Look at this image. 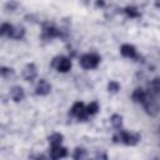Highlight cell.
I'll return each mask as SVG.
<instances>
[{"instance_id": "1", "label": "cell", "mask_w": 160, "mask_h": 160, "mask_svg": "<svg viewBox=\"0 0 160 160\" xmlns=\"http://www.w3.org/2000/svg\"><path fill=\"white\" fill-rule=\"evenodd\" d=\"M112 141L115 144H125L128 146H134L140 141V135L136 132H128L124 130H118L114 136H112Z\"/></svg>"}, {"instance_id": "2", "label": "cell", "mask_w": 160, "mask_h": 160, "mask_svg": "<svg viewBox=\"0 0 160 160\" xmlns=\"http://www.w3.org/2000/svg\"><path fill=\"white\" fill-rule=\"evenodd\" d=\"M142 105H144V109H145L146 114L150 115V116H156V115L160 112V105H159L158 101L155 100L154 94H151V92H149V91H148L146 99L144 100Z\"/></svg>"}, {"instance_id": "3", "label": "cell", "mask_w": 160, "mask_h": 160, "mask_svg": "<svg viewBox=\"0 0 160 160\" xmlns=\"http://www.w3.org/2000/svg\"><path fill=\"white\" fill-rule=\"evenodd\" d=\"M51 66L55 68L59 72H68L71 69V61L65 56H56L51 61Z\"/></svg>"}, {"instance_id": "4", "label": "cell", "mask_w": 160, "mask_h": 160, "mask_svg": "<svg viewBox=\"0 0 160 160\" xmlns=\"http://www.w3.org/2000/svg\"><path fill=\"white\" fill-rule=\"evenodd\" d=\"M61 38V30L55 28L52 24H44L42 26V34H41V39L45 41H49L54 38Z\"/></svg>"}, {"instance_id": "5", "label": "cell", "mask_w": 160, "mask_h": 160, "mask_svg": "<svg viewBox=\"0 0 160 160\" xmlns=\"http://www.w3.org/2000/svg\"><path fill=\"white\" fill-rule=\"evenodd\" d=\"M100 62V56L96 54H85L80 58V65L84 69H95Z\"/></svg>"}, {"instance_id": "6", "label": "cell", "mask_w": 160, "mask_h": 160, "mask_svg": "<svg viewBox=\"0 0 160 160\" xmlns=\"http://www.w3.org/2000/svg\"><path fill=\"white\" fill-rule=\"evenodd\" d=\"M70 114L72 116H75L79 121H86L88 118H89V114L86 112V108L81 101H78L72 105V108L70 110Z\"/></svg>"}, {"instance_id": "7", "label": "cell", "mask_w": 160, "mask_h": 160, "mask_svg": "<svg viewBox=\"0 0 160 160\" xmlns=\"http://www.w3.org/2000/svg\"><path fill=\"white\" fill-rule=\"evenodd\" d=\"M49 154H50V158L51 159H61V158H65L68 155V149L61 146V145H54L50 148L49 150Z\"/></svg>"}, {"instance_id": "8", "label": "cell", "mask_w": 160, "mask_h": 160, "mask_svg": "<svg viewBox=\"0 0 160 160\" xmlns=\"http://www.w3.org/2000/svg\"><path fill=\"white\" fill-rule=\"evenodd\" d=\"M38 75V70H36V66L34 64H28L25 65L24 70H22V76L26 81H32Z\"/></svg>"}, {"instance_id": "9", "label": "cell", "mask_w": 160, "mask_h": 160, "mask_svg": "<svg viewBox=\"0 0 160 160\" xmlns=\"http://www.w3.org/2000/svg\"><path fill=\"white\" fill-rule=\"evenodd\" d=\"M120 52L122 56L125 58H131V59H139V56L136 55V49L134 45H130V44H124L121 48H120Z\"/></svg>"}, {"instance_id": "10", "label": "cell", "mask_w": 160, "mask_h": 160, "mask_svg": "<svg viewBox=\"0 0 160 160\" xmlns=\"http://www.w3.org/2000/svg\"><path fill=\"white\" fill-rule=\"evenodd\" d=\"M50 91H51V85H50L46 80L40 79V80H39V82H38V85H36L35 92H36L38 95L44 96V95H48Z\"/></svg>"}, {"instance_id": "11", "label": "cell", "mask_w": 160, "mask_h": 160, "mask_svg": "<svg viewBox=\"0 0 160 160\" xmlns=\"http://www.w3.org/2000/svg\"><path fill=\"white\" fill-rule=\"evenodd\" d=\"M10 98L15 102H19V101L24 100V98H25L24 89L21 86H14V88H11L10 89Z\"/></svg>"}, {"instance_id": "12", "label": "cell", "mask_w": 160, "mask_h": 160, "mask_svg": "<svg viewBox=\"0 0 160 160\" xmlns=\"http://www.w3.org/2000/svg\"><path fill=\"white\" fill-rule=\"evenodd\" d=\"M146 95H148V92H146L144 89H141V88H136V89L134 90L132 95H131V99H132L134 102L142 104L144 100L146 99Z\"/></svg>"}, {"instance_id": "13", "label": "cell", "mask_w": 160, "mask_h": 160, "mask_svg": "<svg viewBox=\"0 0 160 160\" xmlns=\"http://www.w3.org/2000/svg\"><path fill=\"white\" fill-rule=\"evenodd\" d=\"M149 92L156 95L160 94V78H154L149 84Z\"/></svg>"}, {"instance_id": "14", "label": "cell", "mask_w": 160, "mask_h": 160, "mask_svg": "<svg viewBox=\"0 0 160 160\" xmlns=\"http://www.w3.org/2000/svg\"><path fill=\"white\" fill-rule=\"evenodd\" d=\"M24 35H25V29L22 26H14V29L10 34V38L15 39V40H20L24 38Z\"/></svg>"}, {"instance_id": "15", "label": "cell", "mask_w": 160, "mask_h": 160, "mask_svg": "<svg viewBox=\"0 0 160 160\" xmlns=\"http://www.w3.org/2000/svg\"><path fill=\"white\" fill-rule=\"evenodd\" d=\"M62 139H64V136L61 134H59V132H54V134H51L48 138V140H49V142H50L51 146H54V145H61Z\"/></svg>"}, {"instance_id": "16", "label": "cell", "mask_w": 160, "mask_h": 160, "mask_svg": "<svg viewBox=\"0 0 160 160\" xmlns=\"http://www.w3.org/2000/svg\"><path fill=\"white\" fill-rule=\"evenodd\" d=\"M110 122L112 125V128H115L116 130L121 129L122 126V116L119 115V114H114L111 118H110Z\"/></svg>"}, {"instance_id": "17", "label": "cell", "mask_w": 160, "mask_h": 160, "mask_svg": "<svg viewBox=\"0 0 160 160\" xmlns=\"http://www.w3.org/2000/svg\"><path fill=\"white\" fill-rule=\"evenodd\" d=\"M1 76H2V79H5V80H12L14 78H15V71L11 69V68H1Z\"/></svg>"}, {"instance_id": "18", "label": "cell", "mask_w": 160, "mask_h": 160, "mask_svg": "<svg viewBox=\"0 0 160 160\" xmlns=\"http://www.w3.org/2000/svg\"><path fill=\"white\" fill-rule=\"evenodd\" d=\"M12 29H14V26H12V25H10V24H8V22H4V24L1 25L0 34H1L2 36H9V38H10V34H11Z\"/></svg>"}, {"instance_id": "19", "label": "cell", "mask_w": 160, "mask_h": 160, "mask_svg": "<svg viewBox=\"0 0 160 160\" xmlns=\"http://www.w3.org/2000/svg\"><path fill=\"white\" fill-rule=\"evenodd\" d=\"M72 158L75 160H82V159H85L86 158V150L82 149V148H76L75 151H74Z\"/></svg>"}, {"instance_id": "20", "label": "cell", "mask_w": 160, "mask_h": 160, "mask_svg": "<svg viewBox=\"0 0 160 160\" xmlns=\"http://www.w3.org/2000/svg\"><path fill=\"white\" fill-rule=\"evenodd\" d=\"M124 11H125V14H126L129 18H139V16H140V12H139L138 9L134 8V6H128V8L124 9Z\"/></svg>"}, {"instance_id": "21", "label": "cell", "mask_w": 160, "mask_h": 160, "mask_svg": "<svg viewBox=\"0 0 160 160\" xmlns=\"http://www.w3.org/2000/svg\"><path fill=\"white\" fill-rule=\"evenodd\" d=\"M120 90V84L118 82V81H115V80H111V81H109V84H108V91L109 92H118Z\"/></svg>"}, {"instance_id": "22", "label": "cell", "mask_w": 160, "mask_h": 160, "mask_svg": "<svg viewBox=\"0 0 160 160\" xmlns=\"http://www.w3.org/2000/svg\"><path fill=\"white\" fill-rule=\"evenodd\" d=\"M98 110H99V104H98L96 101H92V102H90V104L86 106V112H88L89 115L96 114Z\"/></svg>"}, {"instance_id": "23", "label": "cell", "mask_w": 160, "mask_h": 160, "mask_svg": "<svg viewBox=\"0 0 160 160\" xmlns=\"http://www.w3.org/2000/svg\"><path fill=\"white\" fill-rule=\"evenodd\" d=\"M16 6H18V4H16L14 0H10V1L6 4V9H9V8H10V9H11V11H14V9H15Z\"/></svg>"}, {"instance_id": "24", "label": "cell", "mask_w": 160, "mask_h": 160, "mask_svg": "<svg viewBox=\"0 0 160 160\" xmlns=\"http://www.w3.org/2000/svg\"><path fill=\"white\" fill-rule=\"evenodd\" d=\"M95 5H96V8H102V6L105 5V1H104V0H96Z\"/></svg>"}, {"instance_id": "25", "label": "cell", "mask_w": 160, "mask_h": 160, "mask_svg": "<svg viewBox=\"0 0 160 160\" xmlns=\"http://www.w3.org/2000/svg\"><path fill=\"white\" fill-rule=\"evenodd\" d=\"M95 158H96V159H100V158H101V159H108V156H106L105 154H102V152H96Z\"/></svg>"}, {"instance_id": "26", "label": "cell", "mask_w": 160, "mask_h": 160, "mask_svg": "<svg viewBox=\"0 0 160 160\" xmlns=\"http://www.w3.org/2000/svg\"><path fill=\"white\" fill-rule=\"evenodd\" d=\"M155 5H156V8L160 9V0H155Z\"/></svg>"}]
</instances>
